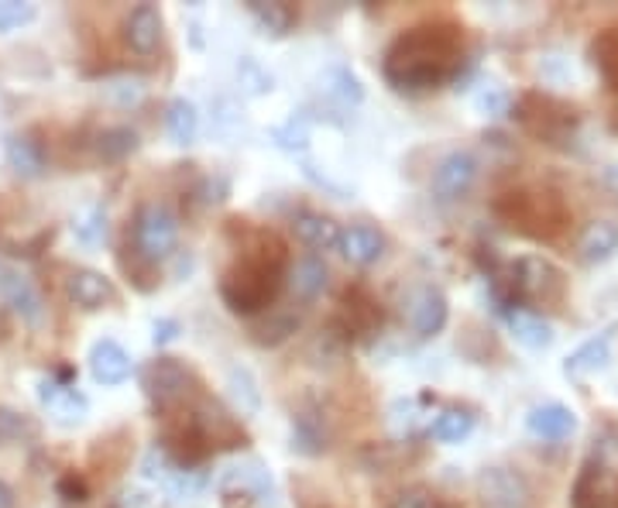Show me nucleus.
Masks as SVG:
<instances>
[{
  "instance_id": "nucleus-35",
  "label": "nucleus",
  "mask_w": 618,
  "mask_h": 508,
  "mask_svg": "<svg viewBox=\"0 0 618 508\" xmlns=\"http://www.w3.org/2000/svg\"><path fill=\"white\" fill-rule=\"evenodd\" d=\"M227 388H231V395H234V403L241 406V409H259L262 406V395H259V388H254V382H251V375L247 372H241V368H234L231 375H227Z\"/></svg>"
},
{
  "instance_id": "nucleus-18",
  "label": "nucleus",
  "mask_w": 618,
  "mask_h": 508,
  "mask_svg": "<svg viewBox=\"0 0 618 508\" xmlns=\"http://www.w3.org/2000/svg\"><path fill=\"white\" fill-rule=\"evenodd\" d=\"M0 296L8 299V306L31 326H39L42 316H45V306H42V296H39V288L31 285L28 275L21 272H4L0 275Z\"/></svg>"
},
{
  "instance_id": "nucleus-24",
  "label": "nucleus",
  "mask_w": 618,
  "mask_h": 508,
  "mask_svg": "<svg viewBox=\"0 0 618 508\" xmlns=\"http://www.w3.org/2000/svg\"><path fill=\"white\" fill-rule=\"evenodd\" d=\"M247 11L254 14V21H259L269 34H275V39H282V34H288L293 31V24H296V8L293 4H275V0H251L247 4Z\"/></svg>"
},
{
  "instance_id": "nucleus-17",
  "label": "nucleus",
  "mask_w": 618,
  "mask_h": 508,
  "mask_svg": "<svg viewBox=\"0 0 618 508\" xmlns=\"http://www.w3.org/2000/svg\"><path fill=\"white\" fill-rule=\"evenodd\" d=\"M90 375L100 385H121L131 378V354L118 344V341H97L90 347Z\"/></svg>"
},
{
  "instance_id": "nucleus-6",
  "label": "nucleus",
  "mask_w": 618,
  "mask_h": 508,
  "mask_svg": "<svg viewBox=\"0 0 618 508\" xmlns=\"http://www.w3.org/2000/svg\"><path fill=\"white\" fill-rule=\"evenodd\" d=\"M519 121L529 134L550 141V144H560L574 124H577V111L564 100H554L547 93H526L523 103H519Z\"/></svg>"
},
{
  "instance_id": "nucleus-3",
  "label": "nucleus",
  "mask_w": 618,
  "mask_h": 508,
  "mask_svg": "<svg viewBox=\"0 0 618 508\" xmlns=\"http://www.w3.org/2000/svg\"><path fill=\"white\" fill-rule=\"evenodd\" d=\"M495 213L523 237L557 241L570 227V206L554 190H508L495 200Z\"/></svg>"
},
{
  "instance_id": "nucleus-15",
  "label": "nucleus",
  "mask_w": 618,
  "mask_h": 508,
  "mask_svg": "<svg viewBox=\"0 0 618 508\" xmlns=\"http://www.w3.org/2000/svg\"><path fill=\"white\" fill-rule=\"evenodd\" d=\"M162 11L155 4H138L128 18H124V42L138 52V55H152L162 45Z\"/></svg>"
},
{
  "instance_id": "nucleus-30",
  "label": "nucleus",
  "mask_w": 618,
  "mask_h": 508,
  "mask_svg": "<svg viewBox=\"0 0 618 508\" xmlns=\"http://www.w3.org/2000/svg\"><path fill=\"white\" fill-rule=\"evenodd\" d=\"M138 149V134L131 128H107L97 138V155L103 162H124Z\"/></svg>"
},
{
  "instance_id": "nucleus-32",
  "label": "nucleus",
  "mask_w": 618,
  "mask_h": 508,
  "mask_svg": "<svg viewBox=\"0 0 618 508\" xmlns=\"http://www.w3.org/2000/svg\"><path fill=\"white\" fill-rule=\"evenodd\" d=\"M470 426H475V416H467L460 409H450V413H440L433 423V440H440V444H457L464 440Z\"/></svg>"
},
{
  "instance_id": "nucleus-37",
  "label": "nucleus",
  "mask_w": 618,
  "mask_h": 508,
  "mask_svg": "<svg viewBox=\"0 0 618 508\" xmlns=\"http://www.w3.org/2000/svg\"><path fill=\"white\" fill-rule=\"evenodd\" d=\"M21 437H34V426L14 409H0V447L18 444Z\"/></svg>"
},
{
  "instance_id": "nucleus-40",
  "label": "nucleus",
  "mask_w": 618,
  "mask_h": 508,
  "mask_svg": "<svg viewBox=\"0 0 618 508\" xmlns=\"http://www.w3.org/2000/svg\"><path fill=\"white\" fill-rule=\"evenodd\" d=\"M392 508H433V498H429L426 488H409V491H403L395 498Z\"/></svg>"
},
{
  "instance_id": "nucleus-25",
  "label": "nucleus",
  "mask_w": 618,
  "mask_h": 508,
  "mask_svg": "<svg viewBox=\"0 0 618 508\" xmlns=\"http://www.w3.org/2000/svg\"><path fill=\"white\" fill-rule=\"evenodd\" d=\"M529 429L543 440H560L574 429V413L564 406H543L529 416Z\"/></svg>"
},
{
  "instance_id": "nucleus-8",
  "label": "nucleus",
  "mask_w": 618,
  "mask_h": 508,
  "mask_svg": "<svg viewBox=\"0 0 618 508\" xmlns=\"http://www.w3.org/2000/svg\"><path fill=\"white\" fill-rule=\"evenodd\" d=\"M190 416H193V423H196V429L203 433V440L210 444V450L213 447H244L247 444V433H244V426L224 409V406H216L213 398H200V403L190 409Z\"/></svg>"
},
{
  "instance_id": "nucleus-39",
  "label": "nucleus",
  "mask_w": 618,
  "mask_h": 508,
  "mask_svg": "<svg viewBox=\"0 0 618 508\" xmlns=\"http://www.w3.org/2000/svg\"><path fill=\"white\" fill-rule=\"evenodd\" d=\"M275 138H278V144H282V149H288V152H296V149H300V152H303V149H306V138H310V134H306V128H303V124H296V121H293V124L278 128V131H275Z\"/></svg>"
},
{
  "instance_id": "nucleus-4",
  "label": "nucleus",
  "mask_w": 618,
  "mask_h": 508,
  "mask_svg": "<svg viewBox=\"0 0 618 508\" xmlns=\"http://www.w3.org/2000/svg\"><path fill=\"white\" fill-rule=\"evenodd\" d=\"M144 395L152 398L155 413L162 416H179V413H190L203 392H200V378L183 365V360L175 357H155L149 368L141 375Z\"/></svg>"
},
{
  "instance_id": "nucleus-41",
  "label": "nucleus",
  "mask_w": 618,
  "mask_h": 508,
  "mask_svg": "<svg viewBox=\"0 0 618 508\" xmlns=\"http://www.w3.org/2000/svg\"><path fill=\"white\" fill-rule=\"evenodd\" d=\"M59 491H62L69 501H83V498H87V485H83V478H77V475H65V478L59 481Z\"/></svg>"
},
{
  "instance_id": "nucleus-21",
  "label": "nucleus",
  "mask_w": 618,
  "mask_h": 508,
  "mask_svg": "<svg viewBox=\"0 0 618 508\" xmlns=\"http://www.w3.org/2000/svg\"><path fill=\"white\" fill-rule=\"evenodd\" d=\"M293 231L313 251H331V247L341 244V227L331 221V216L313 213V210H303V213L293 216Z\"/></svg>"
},
{
  "instance_id": "nucleus-33",
  "label": "nucleus",
  "mask_w": 618,
  "mask_h": 508,
  "mask_svg": "<svg viewBox=\"0 0 618 508\" xmlns=\"http://www.w3.org/2000/svg\"><path fill=\"white\" fill-rule=\"evenodd\" d=\"M323 87H326V93L337 96L341 103H361V96H365V90H361V80L354 77L351 69H341V65L326 72Z\"/></svg>"
},
{
  "instance_id": "nucleus-2",
  "label": "nucleus",
  "mask_w": 618,
  "mask_h": 508,
  "mask_svg": "<svg viewBox=\"0 0 618 508\" xmlns=\"http://www.w3.org/2000/svg\"><path fill=\"white\" fill-rule=\"evenodd\" d=\"M288 268V247L275 231H254L244 254L224 272L221 296L231 313L254 316L275 303Z\"/></svg>"
},
{
  "instance_id": "nucleus-38",
  "label": "nucleus",
  "mask_w": 618,
  "mask_h": 508,
  "mask_svg": "<svg viewBox=\"0 0 618 508\" xmlns=\"http://www.w3.org/2000/svg\"><path fill=\"white\" fill-rule=\"evenodd\" d=\"M241 87H247L251 93H265L272 90V77H265V72L259 69V62L254 59H241Z\"/></svg>"
},
{
  "instance_id": "nucleus-20",
  "label": "nucleus",
  "mask_w": 618,
  "mask_h": 508,
  "mask_svg": "<svg viewBox=\"0 0 618 508\" xmlns=\"http://www.w3.org/2000/svg\"><path fill=\"white\" fill-rule=\"evenodd\" d=\"M8 165L21 179H39L45 172V144L34 134H11L8 138Z\"/></svg>"
},
{
  "instance_id": "nucleus-22",
  "label": "nucleus",
  "mask_w": 618,
  "mask_h": 508,
  "mask_svg": "<svg viewBox=\"0 0 618 508\" xmlns=\"http://www.w3.org/2000/svg\"><path fill=\"white\" fill-rule=\"evenodd\" d=\"M482 495L495 508L526 505V485L516 475H508V470H488V475L482 478Z\"/></svg>"
},
{
  "instance_id": "nucleus-26",
  "label": "nucleus",
  "mask_w": 618,
  "mask_h": 508,
  "mask_svg": "<svg viewBox=\"0 0 618 508\" xmlns=\"http://www.w3.org/2000/svg\"><path fill=\"white\" fill-rule=\"evenodd\" d=\"M323 288H326V265L320 258L296 262V268H293V293L303 303H313L316 296H323Z\"/></svg>"
},
{
  "instance_id": "nucleus-1",
  "label": "nucleus",
  "mask_w": 618,
  "mask_h": 508,
  "mask_svg": "<svg viewBox=\"0 0 618 508\" xmlns=\"http://www.w3.org/2000/svg\"><path fill=\"white\" fill-rule=\"evenodd\" d=\"M464 62V28L457 21H423L403 31L385 52V80L395 90H436L457 77Z\"/></svg>"
},
{
  "instance_id": "nucleus-42",
  "label": "nucleus",
  "mask_w": 618,
  "mask_h": 508,
  "mask_svg": "<svg viewBox=\"0 0 618 508\" xmlns=\"http://www.w3.org/2000/svg\"><path fill=\"white\" fill-rule=\"evenodd\" d=\"M172 337H175V323H169V319L155 323V344H169Z\"/></svg>"
},
{
  "instance_id": "nucleus-27",
  "label": "nucleus",
  "mask_w": 618,
  "mask_h": 508,
  "mask_svg": "<svg viewBox=\"0 0 618 508\" xmlns=\"http://www.w3.org/2000/svg\"><path fill=\"white\" fill-rule=\"evenodd\" d=\"M121 268L131 278V285L141 288V293H152V288L159 285V262L144 258V254L134 244L121 251Z\"/></svg>"
},
{
  "instance_id": "nucleus-43",
  "label": "nucleus",
  "mask_w": 618,
  "mask_h": 508,
  "mask_svg": "<svg viewBox=\"0 0 618 508\" xmlns=\"http://www.w3.org/2000/svg\"><path fill=\"white\" fill-rule=\"evenodd\" d=\"M0 508H14V495L4 481H0Z\"/></svg>"
},
{
  "instance_id": "nucleus-5",
  "label": "nucleus",
  "mask_w": 618,
  "mask_h": 508,
  "mask_svg": "<svg viewBox=\"0 0 618 508\" xmlns=\"http://www.w3.org/2000/svg\"><path fill=\"white\" fill-rule=\"evenodd\" d=\"M508 275H513L508 278L513 293L533 306H560L567 296L564 272L547 258H519Z\"/></svg>"
},
{
  "instance_id": "nucleus-7",
  "label": "nucleus",
  "mask_w": 618,
  "mask_h": 508,
  "mask_svg": "<svg viewBox=\"0 0 618 508\" xmlns=\"http://www.w3.org/2000/svg\"><path fill=\"white\" fill-rule=\"evenodd\" d=\"M179 241V216L165 206V203H144L134 213V247L144 254V258H165V254L175 251Z\"/></svg>"
},
{
  "instance_id": "nucleus-14",
  "label": "nucleus",
  "mask_w": 618,
  "mask_h": 508,
  "mask_svg": "<svg viewBox=\"0 0 618 508\" xmlns=\"http://www.w3.org/2000/svg\"><path fill=\"white\" fill-rule=\"evenodd\" d=\"M475 175H478L475 159H470L467 152H450L440 165H436V172H433V193H436V200H444V203L460 200L470 190V183H475Z\"/></svg>"
},
{
  "instance_id": "nucleus-12",
  "label": "nucleus",
  "mask_w": 618,
  "mask_h": 508,
  "mask_svg": "<svg viewBox=\"0 0 618 508\" xmlns=\"http://www.w3.org/2000/svg\"><path fill=\"white\" fill-rule=\"evenodd\" d=\"M39 398H42V406H45V413L55 426H80L90 413L87 398L72 385H62L55 378H45L39 385Z\"/></svg>"
},
{
  "instance_id": "nucleus-16",
  "label": "nucleus",
  "mask_w": 618,
  "mask_h": 508,
  "mask_svg": "<svg viewBox=\"0 0 618 508\" xmlns=\"http://www.w3.org/2000/svg\"><path fill=\"white\" fill-rule=\"evenodd\" d=\"M344 258L357 268H368L378 265L382 254H385V234L372 224H351L347 231H341V244Z\"/></svg>"
},
{
  "instance_id": "nucleus-36",
  "label": "nucleus",
  "mask_w": 618,
  "mask_h": 508,
  "mask_svg": "<svg viewBox=\"0 0 618 508\" xmlns=\"http://www.w3.org/2000/svg\"><path fill=\"white\" fill-rule=\"evenodd\" d=\"M39 8L24 4V0H0V31H14L28 21H34Z\"/></svg>"
},
{
  "instance_id": "nucleus-23",
  "label": "nucleus",
  "mask_w": 618,
  "mask_h": 508,
  "mask_svg": "<svg viewBox=\"0 0 618 508\" xmlns=\"http://www.w3.org/2000/svg\"><path fill=\"white\" fill-rule=\"evenodd\" d=\"M165 131L172 138V144H193L196 131H200V114L196 106L183 96H175L165 111Z\"/></svg>"
},
{
  "instance_id": "nucleus-31",
  "label": "nucleus",
  "mask_w": 618,
  "mask_h": 508,
  "mask_svg": "<svg viewBox=\"0 0 618 508\" xmlns=\"http://www.w3.org/2000/svg\"><path fill=\"white\" fill-rule=\"evenodd\" d=\"M72 234H77L83 244H100L107 237V210L97 203L77 210L72 213Z\"/></svg>"
},
{
  "instance_id": "nucleus-10",
  "label": "nucleus",
  "mask_w": 618,
  "mask_h": 508,
  "mask_svg": "<svg viewBox=\"0 0 618 508\" xmlns=\"http://www.w3.org/2000/svg\"><path fill=\"white\" fill-rule=\"evenodd\" d=\"M221 491L227 498L269 505L272 501V475L262 460H241V464H231L221 475Z\"/></svg>"
},
{
  "instance_id": "nucleus-34",
  "label": "nucleus",
  "mask_w": 618,
  "mask_h": 508,
  "mask_svg": "<svg viewBox=\"0 0 618 508\" xmlns=\"http://www.w3.org/2000/svg\"><path fill=\"white\" fill-rule=\"evenodd\" d=\"M513 326H516V337L523 341V344H529V347H547L554 337H550V326L543 323V319H536V316H526V313H519V316H513Z\"/></svg>"
},
{
  "instance_id": "nucleus-19",
  "label": "nucleus",
  "mask_w": 618,
  "mask_h": 508,
  "mask_svg": "<svg viewBox=\"0 0 618 508\" xmlns=\"http://www.w3.org/2000/svg\"><path fill=\"white\" fill-rule=\"evenodd\" d=\"M341 309L347 319V331H354V334H372L382 326V303L368 293L365 285H351L341 299Z\"/></svg>"
},
{
  "instance_id": "nucleus-11",
  "label": "nucleus",
  "mask_w": 618,
  "mask_h": 508,
  "mask_svg": "<svg viewBox=\"0 0 618 508\" xmlns=\"http://www.w3.org/2000/svg\"><path fill=\"white\" fill-rule=\"evenodd\" d=\"M65 299L72 306H80L87 313L93 309H103V306H114L118 303V288L114 282L107 278L103 272H93V268H72L65 275Z\"/></svg>"
},
{
  "instance_id": "nucleus-13",
  "label": "nucleus",
  "mask_w": 618,
  "mask_h": 508,
  "mask_svg": "<svg viewBox=\"0 0 618 508\" xmlns=\"http://www.w3.org/2000/svg\"><path fill=\"white\" fill-rule=\"evenodd\" d=\"M574 508H618V475L601 464H588L574 485Z\"/></svg>"
},
{
  "instance_id": "nucleus-29",
  "label": "nucleus",
  "mask_w": 618,
  "mask_h": 508,
  "mask_svg": "<svg viewBox=\"0 0 618 508\" xmlns=\"http://www.w3.org/2000/svg\"><path fill=\"white\" fill-rule=\"evenodd\" d=\"M591 59L601 69V77L611 87H618V24L615 28H605L598 39L591 42Z\"/></svg>"
},
{
  "instance_id": "nucleus-28",
  "label": "nucleus",
  "mask_w": 618,
  "mask_h": 508,
  "mask_svg": "<svg viewBox=\"0 0 618 508\" xmlns=\"http://www.w3.org/2000/svg\"><path fill=\"white\" fill-rule=\"evenodd\" d=\"M618 244V227L611 221H595L585 234H580V254H585L588 262H601L608 258V254L615 251Z\"/></svg>"
},
{
  "instance_id": "nucleus-9",
  "label": "nucleus",
  "mask_w": 618,
  "mask_h": 508,
  "mask_svg": "<svg viewBox=\"0 0 618 508\" xmlns=\"http://www.w3.org/2000/svg\"><path fill=\"white\" fill-rule=\"evenodd\" d=\"M403 316L419 337H433L447 323V296L436 285H416L403 296Z\"/></svg>"
}]
</instances>
